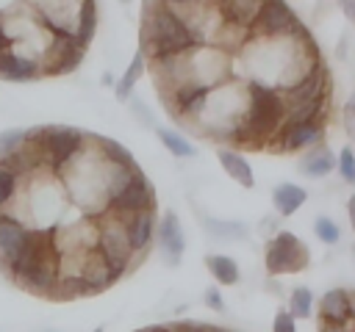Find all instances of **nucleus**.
I'll return each mask as SVG.
<instances>
[{
	"label": "nucleus",
	"instance_id": "f257e3e1",
	"mask_svg": "<svg viewBox=\"0 0 355 332\" xmlns=\"http://www.w3.org/2000/svg\"><path fill=\"white\" fill-rule=\"evenodd\" d=\"M197 44V36L189 30L186 19L178 17L166 6H150L144 14L141 28V55H150L153 61H169L183 53H189Z\"/></svg>",
	"mask_w": 355,
	"mask_h": 332
},
{
	"label": "nucleus",
	"instance_id": "f03ea898",
	"mask_svg": "<svg viewBox=\"0 0 355 332\" xmlns=\"http://www.w3.org/2000/svg\"><path fill=\"white\" fill-rule=\"evenodd\" d=\"M286 116V105H283V97L275 91V89H266L261 83H250V105H247V119L241 122V138H266L272 136L280 122Z\"/></svg>",
	"mask_w": 355,
	"mask_h": 332
},
{
	"label": "nucleus",
	"instance_id": "7ed1b4c3",
	"mask_svg": "<svg viewBox=\"0 0 355 332\" xmlns=\"http://www.w3.org/2000/svg\"><path fill=\"white\" fill-rule=\"evenodd\" d=\"M36 144L44 163L58 172L86 147V136L75 127H36Z\"/></svg>",
	"mask_w": 355,
	"mask_h": 332
},
{
	"label": "nucleus",
	"instance_id": "20e7f679",
	"mask_svg": "<svg viewBox=\"0 0 355 332\" xmlns=\"http://www.w3.org/2000/svg\"><path fill=\"white\" fill-rule=\"evenodd\" d=\"M97 257L103 260V266L119 279L122 271L130 266V257H133V249L125 238V227L122 221H103L100 230H97V246H94Z\"/></svg>",
	"mask_w": 355,
	"mask_h": 332
},
{
	"label": "nucleus",
	"instance_id": "39448f33",
	"mask_svg": "<svg viewBox=\"0 0 355 332\" xmlns=\"http://www.w3.org/2000/svg\"><path fill=\"white\" fill-rule=\"evenodd\" d=\"M308 263V252L300 243L297 235L291 232H280L269 249H266V268L272 274H288V271H300Z\"/></svg>",
	"mask_w": 355,
	"mask_h": 332
},
{
	"label": "nucleus",
	"instance_id": "423d86ee",
	"mask_svg": "<svg viewBox=\"0 0 355 332\" xmlns=\"http://www.w3.org/2000/svg\"><path fill=\"white\" fill-rule=\"evenodd\" d=\"M28 241H31V232L17 219L0 213V271L6 277H11L14 266L22 257V249L28 246Z\"/></svg>",
	"mask_w": 355,
	"mask_h": 332
},
{
	"label": "nucleus",
	"instance_id": "0eeeda50",
	"mask_svg": "<svg viewBox=\"0 0 355 332\" xmlns=\"http://www.w3.org/2000/svg\"><path fill=\"white\" fill-rule=\"evenodd\" d=\"M108 208L125 221V219H130V216H136V213H144V210H153V188H150V183L139 174V177H133L119 194H114L111 199H108Z\"/></svg>",
	"mask_w": 355,
	"mask_h": 332
},
{
	"label": "nucleus",
	"instance_id": "6e6552de",
	"mask_svg": "<svg viewBox=\"0 0 355 332\" xmlns=\"http://www.w3.org/2000/svg\"><path fill=\"white\" fill-rule=\"evenodd\" d=\"M250 25H252L258 33L277 36V33L294 30V28H297V17H294V11H291L283 0H263Z\"/></svg>",
	"mask_w": 355,
	"mask_h": 332
},
{
	"label": "nucleus",
	"instance_id": "1a4fd4ad",
	"mask_svg": "<svg viewBox=\"0 0 355 332\" xmlns=\"http://www.w3.org/2000/svg\"><path fill=\"white\" fill-rule=\"evenodd\" d=\"M324 89H327V72H324V66H311L308 75L300 83H294V86H288L283 91V105H286V111H291V108L316 102V100L324 97Z\"/></svg>",
	"mask_w": 355,
	"mask_h": 332
},
{
	"label": "nucleus",
	"instance_id": "9d476101",
	"mask_svg": "<svg viewBox=\"0 0 355 332\" xmlns=\"http://www.w3.org/2000/svg\"><path fill=\"white\" fill-rule=\"evenodd\" d=\"M42 77V66L31 58L17 55L14 50H3L0 53V80H11V83H28Z\"/></svg>",
	"mask_w": 355,
	"mask_h": 332
},
{
	"label": "nucleus",
	"instance_id": "9b49d317",
	"mask_svg": "<svg viewBox=\"0 0 355 332\" xmlns=\"http://www.w3.org/2000/svg\"><path fill=\"white\" fill-rule=\"evenodd\" d=\"M125 227V238L130 243L133 252H144L150 238H153V230H155V213L153 210H144V213H136L130 219L122 221Z\"/></svg>",
	"mask_w": 355,
	"mask_h": 332
},
{
	"label": "nucleus",
	"instance_id": "f8f14e48",
	"mask_svg": "<svg viewBox=\"0 0 355 332\" xmlns=\"http://www.w3.org/2000/svg\"><path fill=\"white\" fill-rule=\"evenodd\" d=\"M158 241H161V252H164V257H166L172 266H178V263H180V255H183V230H180L175 213H166V216L161 219Z\"/></svg>",
	"mask_w": 355,
	"mask_h": 332
},
{
	"label": "nucleus",
	"instance_id": "ddd939ff",
	"mask_svg": "<svg viewBox=\"0 0 355 332\" xmlns=\"http://www.w3.org/2000/svg\"><path fill=\"white\" fill-rule=\"evenodd\" d=\"M319 141V124L316 122H286L283 127V147L286 149H302L308 144Z\"/></svg>",
	"mask_w": 355,
	"mask_h": 332
},
{
	"label": "nucleus",
	"instance_id": "4468645a",
	"mask_svg": "<svg viewBox=\"0 0 355 332\" xmlns=\"http://www.w3.org/2000/svg\"><path fill=\"white\" fill-rule=\"evenodd\" d=\"M94 30H97V3L94 0H80L78 22H75V44L80 50H86L89 42L94 39Z\"/></svg>",
	"mask_w": 355,
	"mask_h": 332
},
{
	"label": "nucleus",
	"instance_id": "2eb2a0df",
	"mask_svg": "<svg viewBox=\"0 0 355 332\" xmlns=\"http://www.w3.org/2000/svg\"><path fill=\"white\" fill-rule=\"evenodd\" d=\"M208 86H189V83H178L175 86V102H178V108L180 111H186V113H200L202 111V102H205V97H208Z\"/></svg>",
	"mask_w": 355,
	"mask_h": 332
},
{
	"label": "nucleus",
	"instance_id": "dca6fc26",
	"mask_svg": "<svg viewBox=\"0 0 355 332\" xmlns=\"http://www.w3.org/2000/svg\"><path fill=\"white\" fill-rule=\"evenodd\" d=\"M305 196H308V194H305L300 185H294V183H283V185H277V188H275V194H272L275 208H277V213H283V216L297 213V210L302 208Z\"/></svg>",
	"mask_w": 355,
	"mask_h": 332
},
{
	"label": "nucleus",
	"instance_id": "f3484780",
	"mask_svg": "<svg viewBox=\"0 0 355 332\" xmlns=\"http://www.w3.org/2000/svg\"><path fill=\"white\" fill-rule=\"evenodd\" d=\"M219 163H222V169H225V172H227V174H230L236 183H241L244 188H252V185H255L252 169H250V163H247L241 155L222 149V152H219Z\"/></svg>",
	"mask_w": 355,
	"mask_h": 332
},
{
	"label": "nucleus",
	"instance_id": "a211bd4d",
	"mask_svg": "<svg viewBox=\"0 0 355 332\" xmlns=\"http://www.w3.org/2000/svg\"><path fill=\"white\" fill-rule=\"evenodd\" d=\"M322 315L333 324H341L349 315V296L344 290H327L322 296Z\"/></svg>",
	"mask_w": 355,
	"mask_h": 332
},
{
	"label": "nucleus",
	"instance_id": "6ab92c4d",
	"mask_svg": "<svg viewBox=\"0 0 355 332\" xmlns=\"http://www.w3.org/2000/svg\"><path fill=\"white\" fill-rule=\"evenodd\" d=\"M261 3H263V0H227V3L222 6V11H225V17H227L230 22H236V25H250L252 17L258 14Z\"/></svg>",
	"mask_w": 355,
	"mask_h": 332
},
{
	"label": "nucleus",
	"instance_id": "aec40b11",
	"mask_svg": "<svg viewBox=\"0 0 355 332\" xmlns=\"http://www.w3.org/2000/svg\"><path fill=\"white\" fill-rule=\"evenodd\" d=\"M208 268H211L214 279L222 282V285H236L239 282V266L227 255H211L208 257Z\"/></svg>",
	"mask_w": 355,
	"mask_h": 332
},
{
	"label": "nucleus",
	"instance_id": "412c9836",
	"mask_svg": "<svg viewBox=\"0 0 355 332\" xmlns=\"http://www.w3.org/2000/svg\"><path fill=\"white\" fill-rule=\"evenodd\" d=\"M141 66H144V55L136 53L133 61H130V66L125 69L122 80L116 83V100H128V97H130V89L136 86V80H139V75H141Z\"/></svg>",
	"mask_w": 355,
	"mask_h": 332
},
{
	"label": "nucleus",
	"instance_id": "4be33fe9",
	"mask_svg": "<svg viewBox=\"0 0 355 332\" xmlns=\"http://www.w3.org/2000/svg\"><path fill=\"white\" fill-rule=\"evenodd\" d=\"M158 138H161V144L172 152V155H178V158H189L191 152H194V147L180 136V133H172V130H158Z\"/></svg>",
	"mask_w": 355,
	"mask_h": 332
},
{
	"label": "nucleus",
	"instance_id": "5701e85b",
	"mask_svg": "<svg viewBox=\"0 0 355 332\" xmlns=\"http://www.w3.org/2000/svg\"><path fill=\"white\" fill-rule=\"evenodd\" d=\"M17 183H19L17 174L0 163V210L14 199V194H17Z\"/></svg>",
	"mask_w": 355,
	"mask_h": 332
},
{
	"label": "nucleus",
	"instance_id": "b1692460",
	"mask_svg": "<svg viewBox=\"0 0 355 332\" xmlns=\"http://www.w3.org/2000/svg\"><path fill=\"white\" fill-rule=\"evenodd\" d=\"M333 169V158L327 152H319V155H311L302 160V172H308L311 177H319V174H327Z\"/></svg>",
	"mask_w": 355,
	"mask_h": 332
},
{
	"label": "nucleus",
	"instance_id": "393cba45",
	"mask_svg": "<svg viewBox=\"0 0 355 332\" xmlns=\"http://www.w3.org/2000/svg\"><path fill=\"white\" fill-rule=\"evenodd\" d=\"M311 290L308 288H297L294 293H291V315H297V318H308L311 315Z\"/></svg>",
	"mask_w": 355,
	"mask_h": 332
},
{
	"label": "nucleus",
	"instance_id": "a878e982",
	"mask_svg": "<svg viewBox=\"0 0 355 332\" xmlns=\"http://www.w3.org/2000/svg\"><path fill=\"white\" fill-rule=\"evenodd\" d=\"M22 141H25V130H3L0 133V158L17 152L22 147Z\"/></svg>",
	"mask_w": 355,
	"mask_h": 332
},
{
	"label": "nucleus",
	"instance_id": "bb28decb",
	"mask_svg": "<svg viewBox=\"0 0 355 332\" xmlns=\"http://www.w3.org/2000/svg\"><path fill=\"white\" fill-rule=\"evenodd\" d=\"M319 111H322V100L308 102V105H300V108H291L286 113H288V122H313L319 116Z\"/></svg>",
	"mask_w": 355,
	"mask_h": 332
},
{
	"label": "nucleus",
	"instance_id": "cd10ccee",
	"mask_svg": "<svg viewBox=\"0 0 355 332\" xmlns=\"http://www.w3.org/2000/svg\"><path fill=\"white\" fill-rule=\"evenodd\" d=\"M313 230H316V235H319L324 243H336V241H338V227H336L330 219H324V216H319V219H316Z\"/></svg>",
	"mask_w": 355,
	"mask_h": 332
},
{
	"label": "nucleus",
	"instance_id": "c85d7f7f",
	"mask_svg": "<svg viewBox=\"0 0 355 332\" xmlns=\"http://www.w3.org/2000/svg\"><path fill=\"white\" fill-rule=\"evenodd\" d=\"M341 174L349 183H355V155H352V149H344L341 152Z\"/></svg>",
	"mask_w": 355,
	"mask_h": 332
},
{
	"label": "nucleus",
	"instance_id": "c756f323",
	"mask_svg": "<svg viewBox=\"0 0 355 332\" xmlns=\"http://www.w3.org/2000/svg\"><path fill=\"white\" fill-rule=\"evenodd\" d=\"M275 332H297L294 315H291V313H277V315H275Z\"/></svg>",
	"mask_w": 355,
	"mask_h": 332
},
{
	"label": "nucleus",
	"instance_id": "7c9ffc66",
	"mask_svg": "<svg viewBox=\"0 0 355 332\" xmlns=\"http://www.w3.org/2000/svg\"><path fill=\"white\" fill-rule=\"evenodd\" d=\"M344 130L349 133V138H355V97H352L349 105L344 108Z\"/></svg>",
	"mask_w": 355,
	"mask_h": 332
},
{
	"label": "nucleus",
	"instance_id": "2f4dec72",
	"mask_svg": "<svg viewBox=\"0 0 355 332\" xmlns=\"http://www.w3.org/2000/svg\"><path fill=\"white\" fill-rule=\"evenodd\" d=\"M338 6H341V11L347 14V19L355 22V0H338Z\"/></svg>",
	"mask_w": 355,
	"mask_h": 332
},
{
	"label": "nucleus",
	"instance_id": "473e14b6",
	"mask_svg": "<svg viewBox=\"0 0 355 332\" xmlns=\"http://www.w3.org/2000/svg\"><path fill=\"white\" fill-rule=\"evenodd\" d=\"M205 302H208L211 307L222 310V299H219V293H216V290H208V293H205Z\"/></svg>",
	"mask_w": 355,
	"mask_h": 332
},
{
	"label": "nucleus",
	"instance_id": "72a5a7b5",
	"mask_svg": "<svg viewBox=\"0 0 355 332\" xmlns=\"http://www.w3.org/2000/svg\"><path fill=\"white\" fill-rule=\"evenodd\" d=\"M319 332H344V329H341V324H333V321H327V318H324Z\"/></svg>",
	"mask_w": 355,
	"mask_h": 332
},
{
	"label": "nucleus",
	"instance_id": "f704fd0d",
	"mask_svg": "<svg viewBox=\"0 0 355 332\" xmlns=\"http://www.w3.org/2000/svg\"><path fill=\"white\" fill-rule=\"evenodd\" d=\"M347 210H349V221H352V230H355V196H349V205H347Z\"/></svg>",
	"mask_w": 355,
	"mask_h": 332
},
{
	"label": "nucleus",
	"instance_id": "c9c22d12",
	"mask_svg": "<svg viewBox=\"0 0 355 332\" xmlns=\"http://www.w3.org/2000/svg\"><path fill=\"white\" fill-rule=\"evenodd\" d=\"M202 332H227V329H219V326H208V324H200Z\"/></svg>",
	"mask_w": 355,
	"mask_h": 332
},
{
	"label": "nucleus",
	"instance_id": "e433bc0d",
	"mask_svg": "<svg viewBox=\"0 0 355 332\" xmlns=\"http://www.w3.org/2000/svg\"><path fill=\"white\" fill-rule=\"evenodd\" d=\"M166 3H172V6H189V3H194V0H166Z\"/></svg>",
	"mask_w": 355,
	"mask_h": 332
},
{
	"label": "nucleus",
	"instance_id": "4c0bfd02",
	"mask_svg": "<svg viewBox=\"0 0 355 332\" xmlns=\"http://www.w3.org/2000/svg\"><path fill=\"white\" fill-rule=\"evenodd\" d=\"M349 315H355V302H349Z\"/></svg>",
	"mask_w": 355,
	"mask_h": 332
},
{
	"label": "nucleus",
	"instance_id": "58836bf2",
	"mask_svg": "<svg viewBox=\"0 0 355 332\" xmlns=\"http://www.w3.org/2000/svg\"><path fill=\"white\" fill-rule=\"evenodd\" d=\"M216 3H219V6H225V3H227V0H216Z\"/></svg>",
	"mask_w": 355,
	"mask_h": 332
},
{
	"label": "nucleus",
	"instance_id": "ea45409f",
	"mask_svg": "<svg viewBox=\"0 0 355 332\" xmlns=\"http://www.w3.org/2000/svg\"><path fill=\"white\" fill-rule=\"evenodd\" d=\"M94 332H103V329H94Z\"/></svg>",
	"mask_w": 355,
	"mask_h": 332
}]
</instances>
